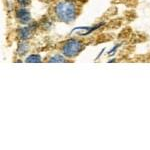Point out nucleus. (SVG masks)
I'll list each match as a JSON object with an SVG mask.
<instances>
[{
  "label": "nucleus",
  "mask_w": 150,
  "mask_h": 150,
  "mask_svg": "<svg viewBox=\"0 0 150 150\" xmlns=\"http://www.w3.org/2000/svg\"><path fill=\"white\" fill-rule=\"evenodd\" d=\"M27 62H40L41 59H40V56L39 55H30L27 59H26Z\"/></svg>",
  "instance_id": "5"
},
{
  "label": "nucleus",
  "mask_w": 150,
  "mask_h": 150,
  "mask_svg": "<svg viewBox=\"0 0 150 150\" xmlns=\"http://www.w3.org/2000/svg\"><path fill=\"white\" fill-rule=\"evenodd\" d=\"M19 3L21 4V5H27V4L29 3V0H18Z\"/></svg>",
  "instance_id": "7"
},
{
  "label": "nucleus",
  "mask_w": 150,
  "mask_h": 150,
  "mask_svg": "<svg viewBox=\"0 0 150 150\" xmlns=\"http://www.w3.org/2000/svg\"><path fill=\"white\" fill-rule=\"evenodd\" d=\"M82 48H83V43H82V41L72 39V40L67 41L63 45L62 51H63L64 55L66 57L72 58V57L77 56V55L81 52Z\"/></svg>",
  "instance_id": "2"
},
{
  "label": "nucleus",
  "mask_w": 150,
  "mask_h": 150,
  "mask_svg": "<svg viewBox=\"0 0 150 150\" xmlns=\"http://www.w3.org/2000/svg\"><path fill=\"white\" fill-rule=\"evenodd\" d=\"M19 49H21V51H19V53H20V54H23V53H25L28 50V45L26 44V43H21L20 47L18 48V50Z\"/></svg>",
  "instance_id": "6"
},
{
  "label": "nucleus",
  "mask_w": 150,
  "mask_h": 150,
  "mask_svg": "<svg viewBox=\"0 0 150 150\" xmlns=\"http://www.w3.org/2000/svg\"><path fill=\"white\" fill-rule=\"evenodd\" d=\"M31 36V28L30 27H25L22 28L19 31V37L21 39H27L28 37Z\"/></svg>",
  "instance_id": "4"
},
{
  "label": "nucleus",
  "mask_w": 150,
  "mask_h": 150,
  "mask_svg": "<svg viewBox=\"0 0 150 150\" xmlns=\"http://www.w3.org/2000/svg\"><path fill=\"white\" fill-rule=\"evenodd\" d=\"M54 12L56 17L63 22H71L77 15V6L73 1H61L55 6Z\"/></svg>",
  "instance_id": "1"
},
{
  "label": "nucleus",
  "mask_w": 150,
  "mask_h": 150,
  "mask_svg": "<svg viewBox=\"0 0 150 150\" xmlns=\"http://www.w3.org/2000/svg\"><path fill=\"white\" fill-rule=\"evenodd\" d=\"M16 17L21 23H28L30 21V13L26 9H19L16 12Z\"/></svg>",
  "instance_id": "3"
}]
</instances>
